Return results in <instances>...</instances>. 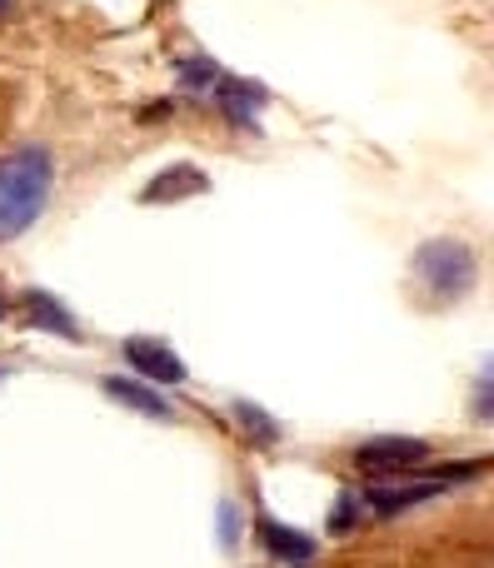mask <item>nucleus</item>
Wrapping results in <instances>:
<instances>
[{"label": "nucleus", "instance_id": "423d86ee", "mask_svg": "<svg viewBox=\"0 0 494 568\" xmlns=\"http://www.w3.org/2000/svg\"><path fill=\"white\" fill-rule=\"evenodd\" d=\"M105 394H115V399H125L130 409L140 414H155V419H165V404H160V394H150L145 384H130V379H105Z\"/></svg>", "mask_w": 494, "mask_h": 568}, {"label": "nucleus", "instance_id": "0eeeda50", "mask_svg": "<svg viewBox=\"0 0 494 568\" xmlns=\"http://www.w3.org/2000/svg\"><path fill=\"white\" fill-rule=\"evenodd\" d=\"M260 539L270 544V549L280 554V559H310V539H300V534H285L280 524L260 519Z\"/></svg>", "mask_w": 494, "mask_h": 568}, {"label": "nucleus", "instance_id": "6e6552de", "mask_svg": "<svg viewBox=\"0 0 494 568\" xmlns=\"http://www.w3.org/2000/svg\"><path fill=\"white\" fill-rule=\"evenodd\" d=\"M26 310L40 320V329H60V334H75V324H70V314L60 310V304H50L46 294H26Z\"/></svg>", "mask_w": 494, "mask_h": 568}, {"label": "nucleus", "instance_id": "1a4fd4ad", "mask_svg": "<svg viewBox=\"0 0 494 568\" xmlns=\"http://www.w3.org/2000/svg\"><path fill=\"white\" fill-rule=\"evenodd\" d=\"M240 424H245L250 434H265V439H275V424H270L265 414H255L250 404H240Z\"/></svg>", "mask_w": 494, "mask_h": 568}, {"label": "nucleus", "instance_id": "39448f33", "mask_svg": "<svg viewBox=\"0 0 494 568\" xmlns=\"http://www.w3.org/2000/svg\"><path fill=\"white\" fill-rule=\"evenodd\" d=\"M200 190H205V175H195L190 165H175V170H165V175L145 190V200H165V195L180 200V195H200Z\"/></svg>", "mask_w": 494, "mask_h": 568}, {"label": "nucleus", "instance_id": "20e7f679", "mask_svg": "<svg viewBox=\"0 0 494 568\" xmlns=\"http://www.w3.org/2000/svg\"><path fill=\"white\" fill-rule=\"evenodd\" d=\"M125 359H130V369L150 374V379H165V384L185 379V364H180V354H170L165 344H155V339H130L125 344Z\"/></svg>", "mask_w": 494, "mask_h": 568}, {"label": "nucleus", "instance_id": "f03ea898", "mask_svg": "<svg viewBox=\"0 0 494 568\" xmlns=\"http://www.w3.org/2000/svg\"><path fill=\"white\" fill-rule=\"evenodd\" d=\"M415 275L425 280V290L435 300H455L475 284V255H470L460 240H435L425 255L415 260Z\"/></svg>", "mask_w": 494, "mask_h": 568}, {"label": "nucleus", "instance_id": "7ed1b4c3", "mask_svg": "<svg viewBox=\"0 0 494 568\" xmlns=\"http://www.w3.org/2000/svg\"><path fill=\"white\" fill-rule=\"evenodd\" d=\"M425 454L430 449L420 439H370L365 449L355 454V464L370 474H400V469H410V464H420Z\"/></svg>", "mask_w": 494, "mask_h": 568}, {"label": "nucleus", "instance_id": "f257e3e1", "mask_svg": "<svg viewBox=\"0 0 494 568\" xmlns=\"http://www.w3.org/2000/svg\"><path fill=\"white\" fill-rule=\"evenodd\" d=\"M50 180H56V165L40 145H26L0 160V235H20L46 210Z\"/></svg>", "mask_w": 494, "mask_h": 568}, {"label": "nucleus", "instance_id": "9d476101", "mask_svg": "<svg viewBox=\"0 0 494 568\" xmlns=\"http://www.w3.org/2000/svg\"><path fill=\"white\" fill-rule=\"evenodd\" d=\"M10 10H16V0H0V20H6V16H10Z\"/></svg>", "mask_w": 494, "mask_h": 568}]
</instances>
